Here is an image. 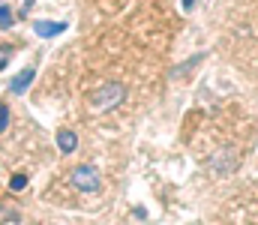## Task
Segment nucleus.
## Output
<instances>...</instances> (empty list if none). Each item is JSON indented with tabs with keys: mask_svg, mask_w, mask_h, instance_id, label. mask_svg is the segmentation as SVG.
Listing matches in <instances>:
<instances>
[{
	"mask_svg": "<svg viewBox=\"0 0 258 225\" xmlns=\"http://www.w3.org/2000/svg\"><path fill=\"white\" fill-rule=\"evenodd\" d=\"M123 99H126V87H123V84H114V81H111V84H102V87L90 96V102H93L96 111H114Z\"/></svg>",
	"mask_w": 258,
	"mask_h": 225,
	"instance_id": "obj_1",
	"label": "nucleus"
},
{
	"mask_svg": "<svg viewBox=\"0 0 258 225\" xmlns=\"http://www.w3.org/2000/svg\"><path fill=\"white\" fill-rule=\"evenodd\" d=\"M69 180H72V186H75L78 192H96V189L102 186V174H99V168H93V165H78Z\"/></svg>",
	"mask_w": 258,
	"mask_h": 225,
	"instance_id": "obj_2",
	"label": "nucleus"
},
{
	"mask_svg": "<svg viewBox=\"0 0 258 225\" xmlns=\"http://www.w3.org/2000/svg\"><path fill=\"white\" fill-rule=\"evenodd\" d=\"M234 168H237V150H219V153H213V159H210V171L213 174H228Z\"/></svg>",
	"mask_w": 258,
	"mask_h": 225,
	"instance_id": "obj_3",
	"label": "nucleus"
},
{
	"mask_svg": "<svg viewBox=\"0 0 258 225\" xmlns=\"http://www.w3.org/2000/svg\"><path fill=\"white\" fill-rule=\"evenodd\" d=\"M33 78H36V69H33V66H27V69H21V72L9 81V90H12V93H24V90L33 84Z\"/></svg>",
	"mask_w": 258,
	"mask_h": 225,
	"instance_id": "obj_4",
	"label": "nucleus"
},
{
	"mask_svg": "<svg viewBox=\"0 0 258 225\" xmlns=\"http://www.w3.org/2000/svg\"><path fill=\"white\" fill-rule=\"evenodd\" d=\"M63 30H66V24H63V21H57V24H51V21H36V24H33V33H36V36H42V39L60 36Z\"/></svg>",
	"mask_w": 258,
	"mask_h": 225,
	"instance_id": "obj_5",
	"label": "nucleus"
},
{
	"mask_svg": "<svg viewBox=\"0 0 258 225\" xmlns=\"http://www.w3.org/2000/svg\"><path fill=\"white\" fill-rule=\"evenodd\" d=\"M57 147H60V153H72V150L78 147V135L69 132V129H60L57 132Z\"/></svg>",
	"mask_w": 258,
	"mask_h": 225,
	"instance_id": "obj_6",
	"label": "nucleus"
},
{
	"mask_svg": "<svg viewBox=\"0 0 258 225\" xmlns=\"http://www.w3.org/2000/svg\"><path fill=\"white\" fill-rule=\"evenodd\" d=\"M12 24H15V18H12V9L3 3V6H0V27H3V30H9Z\"/></svg>",
	"mask_w": 258,
	"mask_h": 225,
	"instance_id": "obj_7",
	"label": "nucleus"
},
{
	"mask_svg": "<svg viewBox=\"0 0 258 225\" xmlns=\"http://www.w3.org/2000/svg\"><path fill=\"white\" fill-rule=\"evenodd\" d=\"M24 186H27V174H21V171H18V174H12V180H9V189H12V192H21Z\"/></svg>",
	"mask_w": 258,
	"mask_h": 225,
	"instance_id": "obj_8",
	"label": "nucleus"
},
{
	"mask_svg": "<svg viewBox=\"0 0 258 225\" xmlns=\"http://www.w3.org/2000/svg\"><path fill=\"white\" fill-rule=\"evenodd\" d=\"M6 126H9V108L0 102V135L6 132Z\"/></svg>",
	"mask_w": 258,
	"mask_h": 225,
	"instance_id": "obj_9",
	"label": "nucleus"
},
{
	"mask_svg": "<svg viewBox=\"0 0 258 225\" xmlns=\"http://www.w3.org/2000/svg\"><path fill=\"white\" fill-rule=\"evenodd\" d=\"M9 57H12V48H0V69L9 63Z\"/></svg>",
	"mask_w": 258,
	"mask_h": 225,
	"instance_id": "obj_10",
	"label": "nucleus"
},
{
	"mask_svg": "<svg viewBox=\"0 0 258 225\" xmlns=\"http://www.w3.org/2000/svg\"><path fill=\"white\" fill-rule=\"evenodd\" d=\"M183 9L189 12V9H192V0H183Z\"/></svg>",
	"mask_w": 258,
	"mask_h": 225,
	"instance_id": "obj_11",
	"label": "nucleus"
}]
</instances>
